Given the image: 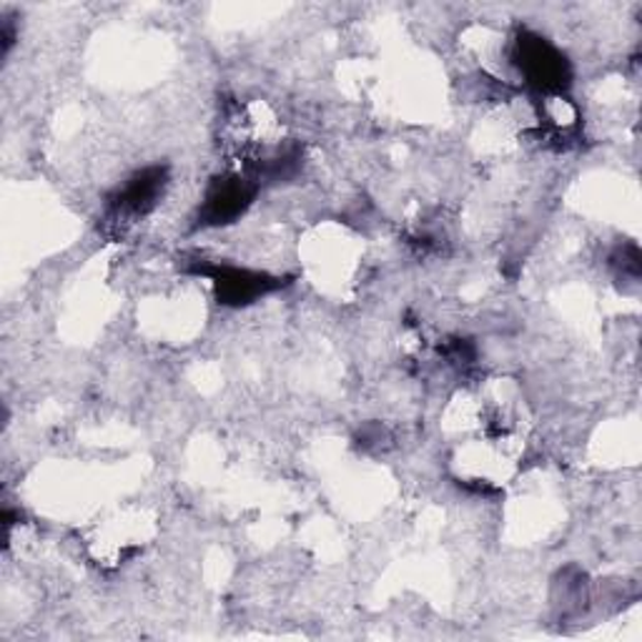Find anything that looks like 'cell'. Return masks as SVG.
I'll return each instance as SVG.
<instances>
[{
    "mask_svg": "<svg viewBox=\"0 0 642 642\" xmlns=\"http://www.w3.org/2000/svg\"><path fill=\"white\" fill-rule=\"evenodd\" d=\"M216 287H219V297L241 304L257 294L271 289V281L263 273H251L244 269H221L216 273Z\"/></svg>",
    "mask_w": 642,
    "mask_h": 642,
    "instance_id": "3957f363",
    "label": "cell"
},
{
    "mask_svg": "<svg viewBox=\"0 0 642 642\" xmlns=\"http://www.w3.org/2000/svg\"><path fill=\"white\" fill-rule=\"evenodd\" d=\"M519 69L525 79L542 91L562 89L565 61L542 38H525L519 41Z\"/></svg>",
    "mask_w": 642,
    "mask_h": 642,
    "instance_id": "6da1fadb",
    "label": "cell"
},
{
    "mask_svg": "<svg viewBox=\"0 0 642 642\" xmlns=\"http://www.w3.org/2000/svg\"><path fill=\"white\" fill-rule=\"evenodd\" d=\"M251 201V188L244 178H229V182L216 184L209 196H206L204 214L209 216L211 224H226L234 216H239L247 204Z\"/></svg>",
    "mask_w": 642,
    "mask_h": 642,
    "instance_id": "7a4b0ae2",
    "label": "cell"
}]
</instances>
